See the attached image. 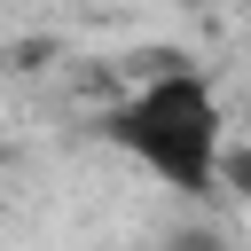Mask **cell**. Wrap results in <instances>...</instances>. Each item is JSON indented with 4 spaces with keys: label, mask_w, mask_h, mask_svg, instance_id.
<instances>
[{
    "label": "cell",
    "mask_w": 251,
    "mask_h": 251,
    "mask_svg": "<svg viewBox=\"0 0 251 251\" xmlns=\"http://www.w3.org/2000/svg\"><path fill=\"white\" fill-rule=\"evenodd\" d=\"M220 188L251 204V141H227V157H220Z\"/></svg>",
    "instance_id": "obj_2"
},
{
    "label": "cell",
    "mask_w": 251,
    "mask_h": 251,
    "mask_svg": "<svg viewBox=\"0 0 251 251\" xmlns=\"http://www.w3.org/2000/svg\"><path fill=\"white\" fill-rule=\"evenodd\" d=\"M157 251H227V243H220L212 227H173V235H165Z\"/></svg>",
    "instance_id": "obj_3"
},
{
    "label": "cell",
    "mask_w": 251,
    "mask_h": 251,
    "mask_svg": "<svg viewBox=\"0 0 251 251\" xmlns=\"http://www.w3.org/2000/svg\"><path fill=\"white\" fill-rule=\"evenodd\" d=\"M102 141L141 165L157 188L204 204L220 196V157H227V110L220 86L196 63H157L149 78H133L110 110H102Z\"/></svg>",
    "instance_id": "obj_1"
}]
</instances>
